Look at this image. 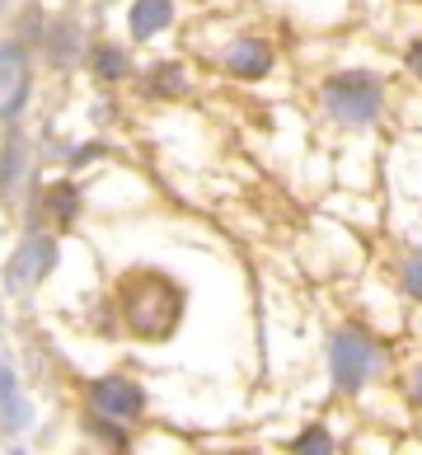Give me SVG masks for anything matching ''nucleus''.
<instances>
[{
	"label": "nucleus",
	"instance_id": "18",
	"mask_svg": "<svg viewBox=\"0 0 422 455\" xmlns=\"http://www.w3.org/2000/svg\"><path fill=\"white\" fill-rule=\"evenodd\" d=\"M10 455H24V451H10Z\"/></svg>",
	"mask_w": 422,
	"mask_h": 455
},
{
	"label": "nucleus",
	"instance_id": "6",
	"mask_svg": "<svg viewBox=\"0 0 422 455\" xmlns=\"http://www.w3.org/2000/svg\"><path fill=\"white\" fill-rule=\"evenodd\" d=\"M76 212H80V193H76V183H47L43 197H38V216L47 226H57L66 230L76 221Z\"/></svg>",
	"mask_w": 422,
	"mask_h": 455
},
{
	"label": "nucleus",
	"instance_id": "11",
	"mask_svg": "<svg viewBox=\"0 0 422 455\" xmlns=\"http://www.w3.org/2000/svg\"><path fill=\"white\" fill-rule=\"evenodd\" d=\"M146 85H150V94L179 99L183 90H188V76H183V66H174V61H164V66H155V71L146 76Z\"/></svg>",
	"mask_w": 422,
	"mask_h": 455
},
{
	"label": "nucleus",
	"instance_id": "16",
	"mask_svg": "<svg viewBox=\"0 0 422 455\" xmlns=\"http://www.w3.org/2000/svg\"><path fill=\"white\" fill-rule=\"evenodd\" d=\"M409 66H413V71L422 76V43H418V47H413V52H409Z\"/></svg>",
	"mask_w": 422,
	"mask_h": 455
},
{
	"label": "nucleus",
	"instance_id": "4",
	"mask_svg": "<svg viewBox=\"0 0 422 455\" xmlns=\"http://www.w3.org/2000/svg\"><path fill=\"white\" fill-rule=\"evenodd\" d=\"M84 399H90L94 418H104V423H113V427H131L146 413V390L131 376H104V380H94L90 390H84Z\"/></svg>",
	"mask_w": 422,
	"mask_h": 455
},
{
	"label": "nucleus",
	"instance_id": "5",
	"mask_svg": "<svg viewBox=\"0 0 422 455\" xmlns=\"http://www.w3.org/2000/svg\"><path fill=\"white\" fill-rule=\"evenodd\" d=\"M57 263V240L52 235H43V230H28L20 249L10 254V277L20 282V286H33V282H43L47 277V267Z\"/></svg>",
	"mask_w": 422,
	"mask_h": 455
},
{
	"label": "nucleus",
	"instance_id": "17",
	"mask_svg": "<svg viewBox=\"0 0 422 455\" xmlns=\"http://www.w3.org/2000/svg\"><path fill=\"white\" fill-rule=\"evenodd\" d=\"M413 395H418V403H422V366H418V376H413Z\"/></svg>",
	"mask_w": 422,
	"mask_h": 455
},
{
	"label": "nucleus",
	"instance_id": "8",
	"mask_svg": "<svg viewBox=\"0 0 422 455\" xmlns=\"http://www.w3.org/2000/svg\"><path fill=\"white\" fill-rule=\"evenodd\" d=\"M273 66V47L263 38H235L230 52H226V71L230 76H263Z\"/></svg>",
	"mask_w": 422,
	"mask_h": 455
},
{
	"label": "nucleus",
	"instance_id": "3",
	"mask_svg": "<svg viewBox=\"0 0 422 455\" xmlns=\"http://www.w3.org/2000/svg\"><path fill=\"white\" fill-rule=\"evenodd\" d=\"M329 371L338 395H357L362 385L380 371V347L362 329H333L329 339Z\"/></svg>",
	"mask_w": 422,
	"mask_h": 455
},
{
	"label": "nucleus",
	"instance_id": "2",
	"mask_svg": "<svg viewBox=\"0 0 422 455\" xmlns=\"http://www.w3.org/2000/svg\"><path fill=\"white\" fill-rule=\"evenodd\" d=\"M380 108H385V90L370 76L343 71V76L324 80V113L333 117V123L366 127V123H376V117H380Z\"/></svg>",
	"mask_w": 422,
	"mask_h": 455
},
{
	"label": "nucleus",
	"instance_id": "15",
	"mask_svg": "<svg viewBox=\"0 0 422 455\" xmlns=\"http://www.w3.org/2000/svg\"><path fill=\"white\" fill-rule=\"evenodd\" d=\"M20 164H24V146H20V137H5V188L14 179H20Z\"/></svg>",
	"mask_w": 422,
	"mask_h": 455
},
{
	"label": "nucleus",
	"instance_id": "7",
	"mask_svg": "<svg viewBox=\"0 0 422 455\" xmlns=\"http://www.w3.org/2000/svg\"><path fill=\"white\" fill-rule=\"evenodd\" d=\"M127 24H131V38L146 43V38H155V33H164L169 24H174V0H137L127 14Z\"/></svg>",
	"mask_w": 422,
	"mask_h": 455
},
{
	"label": "nucleus",
	"instance_id": "14",
	"mask_svg": "<svg viewBox=\"0 0 422 455\" xmlns=\"http://www.w3.org/2000/svg\"><path fill=\"white\" fill-rule=\"evenodd\" d=\"M399 286L413 300H422V249H409V254L399 259Z\"/></svg>",
	"mask_w": 422,
	"mask_h": 455
},
{
	"label": "nucleus",
	"instance_id": "9",
	"mask_svg": "<svg viewBox=\"0 0 422 455\" xmlns=\"http://www.w3.org/2000/svg\"><path fill=\"white\" fill-rule=\"evenodd\" d=\"M43 47H47V57H52V66H71L84 47V33H80L76 20H57V24H47Z\"/></svg>",
	"mask_w": 422,
	"mask_h": 455
},
{
	"label": "nucleus",
	"instance_id": "10",
	"mask_svg": "<svg viewBox=\"0 0 422 455\" xmlns=\"http://www.w3.org/2000/svg\"><path fill=\"white\" fill-rule=\"evenodd\" d=\"M90 66H94L99 80H123L131 71V57H127V47H117V43H94Z\"/></svg>",
	"mask_w": 422,
	"mask_h": 455
},
{
	"label": "nucleus",
	"instance_id": "12",
	"mask_svg": "<svg viewBox=\"0 0 422 455\" xmlns=\"http://www.w3.org/2000/svg\"><path fill=\"white\" fill-rule=\"evenodd\" d=\"M291 455H338L333 451V436H329V427H319V423H310L306 432L291 442Z\"/></svg>",
	"mask_w": 422,
	"mask_h": 455
},
{
	"label": "nucleus",
	"instance_id": "13",
	"mask_svg": "<svg viewBox=\"0 0 422 455\" xmlns=\"http://www.w3.org/2000/svg\"><path fill=\"white\" fill-rule=\"evenodd\" d=\"M24 423H28V409H24V399H20V380H14V371L5 366V427L20 432Z\"/></svg>",
	"mask_w": 422,
	"mask_h": 455
},
{
	"label": "nucleus",
	"instance_id": "1",
	"mask_svg": "<svg viewBox=\"0 0 422 455\" xmlns=\"http://www.w3.org/2000/svg\"><path fill=\"white\" fill-rule=\"evenodd\" d=\"M117 324L141 343H164L183 319V286L174 277L155 273V267H131L127 277L113 286Z\"/></svg>",
	"mask_w": 422,
	"mask_h": 455
}]
</instances>
